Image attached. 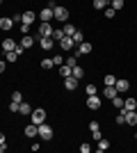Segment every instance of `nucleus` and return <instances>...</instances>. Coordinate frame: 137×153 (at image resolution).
I'll list each match as a JSON object with an SVG mask.
<instances>
[{"mask_svg": "<svg viewBox=\"0 0 137 153\" xmlns=\"http://www.w3.org/2000/svg\"><path fill=\"white\" fill-rule=\"evenodd\" d=\"M53 19H57V21H62V23H66V21H69V9H66V7L55 5V7H53Z\"/></svg>", "mask_w": 137, "mask_h": 153, "instance_id": "f257e3e1", "label": "nucleus"}, {"mask_svg": "<svg viewBox=\"0 0 137 153\" xmlns=\"http://www.w3.org/2000/svg\"><path fill=\"white\" fill-rule=\"evenodd\" d=\"M39 137H41V140H46V142H50L53 140V128L50 126H48V123H39Z\"/></svg>", "mask_w": 137, "mask_h": 153, "instance_id": "f03ea898", "label": "nucleus"}, {"mask_svg": "<svg viewBox=\"0 0 137 153\" xmlns=\"http://www.w3.org/2000/svg\"><path fill=\"white\" fill-rule=\"evenodd\" d=\"M91 53V44L89 41H82V44H78V48H73V55L76 57H80V55H89Z\"/></svg>", "mask_w": 137, "mask_h": 153, "instance_id": "7ed1b4c3", "label": "nucleus"}, {"mask_svg": "<svg viewBox=\"0 0 137 153\" xmlns=\"http://www.w3.org/2000/svg\"><path fill=\"white\" fill-rule=\"evenodd\" d=\"M59 46H62V51L69 53V51H73V48H76V41H73V37H66V34H64V37H62V41H59Z\"/></svg>", "mask_w": 137, "mask_h": 153, "instance_id": "20e7f679", "label": "nucleus"}, {"mask_svg": "<svg viewBox=\"0 0 137 153\" xmlns=\"http://www.w3.org/2000/svg\"><path fill=\"white\" fill-rule=\"evenodd\" d=\"M46 121V110H32V123H44Z\"/></svg>", "mask_w": 137, "mask_h": 153, "instance_id": "39448f33", "label": "nucleus"}, {"mask_svg": "<svg viewBox=\"0 0 137 153\" xmlns=\"http://www.w3.org/2000/svg\"><path fill=\"white\" fill-rule=\"evenodd\" d=\"M64 89H66V91H73V89H78V78H73V76L64 78Z\"/></svg>", "mask_w": 137, "mask_h": 153, "instance_id": "423d86ee", "label": "nucleus"}, {"mask_svg": "<svg viewBox=\"0 0 137 153\" xmlns=\"http://www.w3.org/2000/svg\"><path fill=\"white\" fill-rule=\"evenodd\" d=\"M39 44L44 51H53V46H55V39L53 37H39Z\"/></svg>", "mask_w": 137, "mask_h": 153, "instance_id": "0eeeda50", "label": "nucleus"}, {"mask_svg": "<svg viewBox=\"0 0 137 153\" xmlns=\"http://www.w3.org/2000/svg\"><path fill=\"white\" fill-rule=\"evenodd\" d=\"M87 108H89V110H98V108H101V98H98L96 94L87 96Z\"/></svg>", "mask_w": 137, "mask_h": 153, "instance_id": "6e6552de", "label": "nucleus"}, {"mask_svg": "<svg viewBox=\"0 0 137 153\" xmlns=\"http://www.w3.org/2000/svg\"><path fill=\"white\" fill-rule=\"evenodd\" d=\"M39 19L44 21V23H50V19H53V7H44L39 12Z\"/></svg>", "mask_w": 137, "mask_h": 153, "instance_id": "1a4fd4ad", "label": "nucleus"}, {"mask_svg": "<svg viewBox=\"0 0 137 153\" xmlns=\"http://www.w3.org/2000/svg\"><path fill=\"white\" fill-rule=\"evenodd\" d=\"M39 37H53L50 23H44V21H41V25H39Z\"/></svg>", "mask_w": 137, "mask_h": 153, "instance_id": "9d476101", "label": "nucleus"}, {"mask_svg": "<svg viewBox=\"0 0 137 153\" xmlns=\"http://www.w3.org/2000/svg\"><path fill=\"white\" fill-rule=\"evenodd\" d=\"M117 94H119V91H117V87H114V85H105V91H103V96L107 98V101H112V98H114Z\"/></svg>", "mask_w": 137, "mask_h": 153, "instance_id": "9b49d317", "label": "nucleus"}, {"mask_svg": "<svg viewBox=\"0 0 137 153\" xmlns=\"http://www.w3.org/2000/svg\"><path fill=\"white\" fill-rule=\"evenodd\" d=\"M126 123L128 126H137V112L135 110H126Z\"/></svg>", "mask_w": 137, "mask_h": 153, "instance_id": "f8f14e48", "label": "nucleus"}, {"mask_svg": "<svg viewBox=\"0 0 137 153\" xmlns=\"http://www.w3.org/2000/svg\"><path fill=\"white\" fill-rule=\"evenodd\" d=\"M21 46H23V48H32V46H34V37H30V34H21Z\"/></svg>", "mask_w": 137, "mask_h": 153, "instance_id": "ddd939ff", "label": "nucleus"}, {"mask_svg": "<svg viewBox=\"0 0 137 153\" xmlns=\"http://www.w3.org/2000/svg\"><path fill=\"white\" fill-rule=\"evenodd\" d=\"M114 87H117V91H128V89H130V82L124 80V78H119L117 82H114Z\"/></svg>", "mask_w": 137, "mask_h": 153, "instance_id": "4468645a", "label": "nucleus"}, {"mask_svg": "<svg viewBox=\"0 0 137 153\" xmlns=\"http://www.w3.org/2000/svg\"><path fill=\"white\" fill-rule=\"evenodd\" d=\"M37 135H39V126H37V123L25 126V137H37Z\"/></svg>", "mask_w": 137, "mask_h": 153, "instance_id": "2eb2a0df", "label": "nucleus"}, {"mask_svg": "<svg viewBox=\"0 0 137 153\" xmlns=\"http://www.w3.org/2000/svg\"><path fill=\"white\" fill-rule=\"evenodd\" d=\"M19 112H21V114H32V105L25 103V101H21L19 103Z\"/></svg>", "mask_w": 137, "mask_h": 153, "instance_id": "dca6fc26", "label": "nucleus"}, {"mask_svg": "<svg viewBox=\"0 0 137 153\" xmlns=\"http://www.w3.org/2000/svg\"><path fill=\"white\" fill-rule=\"evenodd\" d=\"M16 46H19V44H14V39H9V37H7V39H2V51H14V48H16Z\"/></svg>", "mask_w": 137, "mask_h": 153, "instance_id": "f3484780", "label": "nucleus"}, {"mask_svg": "<svg viewBox=\"0 0 137 153\" xmlns=\"http://www.w3.org/2000/svg\"><path fill=\"white\" fill-rule=\"evenodd\" d=\"M12 25H14V21L9 19V16H5V19H0V30H12Z\"/></svg>", "mask_w": 137, "mask_h": 153, "instance_id": "a211bd4d", "label": "nucleus"}, {"mask_svg": "<svg viewBox=\"0 0 137 153\" xmlns=\"http://www.w3.org/2000/svg\"><path fill=\"white\" fill-rule=\"evenodd\" d=\"M62 30H64V34H66V37H73V34H76V30H78V27H76V25H71V23L66 21V23H64V27H62Z\"/></svg>", "mask_w": 137, "mask_h": 153, "instance_id": "6ab92c4d", "label": "nucleus"}, {"mask_svg": "<svg viewBox=\"0 0 137 153\" xmlns=\"http://www.w3.org/2000/svg\"><path fill=\"white\" fill-rule=\"evenodd\" d=\"M37 19V16H34V12H25L23 14V19H21V23H27V25H32V21Z\"/></svg>", "mask_w": 137, "mask_h": 153, "instance_id": "aec40b11", "label": "nucleus"}, {"mask_svg": "<svg viewBox=\"0 0 137 153\" xmlns=\"http://www.w3.org/2000/svg\"><path fill=\"white\" fill-rule=\"evenodd\" d=\"M124 110H137V101L135 98H126L124 101Z\"/></svg>", "mask_w": 137, "mask_h": 153, "instance_id": "412c9836", "label": "nucleus"}, {"mask_svg": "<svg viewBox=\"0 0 137 153\" xmlns=\"http://www.w3.org/2000/svg\"><path fill=\"white\" fill-rule=\"evenodd\" d=\"M71 73H73L71 66H66V64H62V66H59V76H62V78H69Z\"/></svg>", "mask_w": 137, "mask_h": 153, "instance_id": "4be33fe9", "label": "nucleus"}, {"mask_svg": "<svg viewBox=\"0 0 137 153\" xmlns=\"http://www.w3.org/2000/svg\"><path fill=\"white\" fill-rule=\"evenodd\" d=\"M112 105H114V108L117 110H124V98H121V96H114V98H112Z\"/></svg>", "mask_w": 137, "mask_h": 153, "instance_id": "5701e85b", "label": "nucleus"}, {"mask_svg": "<svg viewBox=\"0 0 137 153\" xmlns=\"http://www.w3.org/2000/svg\"><path fill=\"white\" fill-rule=\"evenodd\" d=\"M71 76H73V78H78V80H80V78L85 76V69H82V66H78V64H76V66H73V73H71Z\"/></svg>", "mask_w": 137, "mask_h": 153, "instance_id": "b1692460", "label": "nucleus"}, {"mask_svg": "<svg viewBox=\"0 0 137 153\" xmlns=\"http://www.w3.org/2000/svg\"><path fill=\"white\" fill-rule=\"evenodd\" d=\"M96 149H98V151H107V149H110V142L101 137V140H98V144H96Z\"/></svg>", "mask_w": 137, "mask_h": 153, "instance_id": "393cba45", "label": "nucleus"}, {"mask_svg": "<svg viewBox=\"0 0 137 153\" xmlns=\"http://www.w3.org/2000/svg\"><path fill=\"white\" fill-rule=\"evenodd\" d=\"M64 64H66V66H71V69H73V66L78 64V57H76V55H69V57L64 59Z\"/></svg>", "mask_w": 137, "mask_h": 153, "instance_id": "a878e982", "label": "nucleus"}, {"mask_svg": "<svg viewBox=\"0 0 137 153\" xmlns=\"http://www.w3.org/2000/svg\"><path fill=\"white\" fill-rule=\"evenodd\" d=\"M73 41H76V46L82 44V41H85V34H82L80 30H76V34H73Z\"/></svg>", "mask_w": 137, "mask_h": 153, "instance_id": "bb28decb", "label": "nucleus"}, {"mask_svg": "<svg viewBox=\"0 0 137 153\" xmlns=\"http://www.w3.org/2000/svg\"><path fill=\"white\" fill-rule=\"evenodd\" d=\"M5 59H7V62H16V59H19V55H16L14 51H7V53H5Z\"/></svg>", "mask_w": 137, "mask_h": 153, "instance_id": "cd10ccee", "label": "nucleus"}, {"mask_svg": "<svg viewBox=\"0 0 137 153\" xmlns=\"http://www.w3.org/2000/svg\"><path fill=\"white\" fill-rule=\"evenodd\" d=\"M110 2H112V9H117V12H119V9H124V0H110Z\"/></svg>", "mask_w": 137, "mask_h": 153, "instance_id": "c85d7f7f", "label": "nucleus"}, {"mask_svg": "<svg viewBox=\"0 0 137 153\" xmlns=\"http://www.w3.org/2000/svg\"><path fill=\"white\" fill-rule=\"evenodd\" d=\"M107 7V0H94V9H105Z\"/></svg>", "mask_w": 137, "mask_h": 153, "instance_id": "c756f323", "label": "nucleus"}, {"mask_svg": "<svg viewBox=\"0 0 137 153\" xmlns=\"http://www.w3.org/2000/svg\"><path fill=\"white\" fill-rule=\"evenodd\" d=\"M55 64H53V59L50 57H46V59H41V69H53Z\"/></svg>", "mask_w": 137, "mask_h": 153, "instance_id": "7c9ffc66", "label": "nucleus"}, {"mask_svg": "<svg viewBox=\"0 0 137 153\" xmlns=\"http://www.w3.org/2000/svg\"><path fill=\"white\" fill-rule=\"evenodd\" d=\"M62 37H64V30H53V39L55 41H62Z\"/></svg>", "mask_w": 137, "mask_h": 153, "instance_id": "2f4dec72", "label": "nucleus"}, {"mask_svg": "<svg viewBox=\"0 0 137 153\" xmlns=\"http://www.w3.org/2000/svg\"><path fill=\"white\" fill-rule=\"evenodd\" d=\"M87 96H94V94H98V89H96V85H87Z\"/></svg>", "mask_w": 137, "mask_h": 153, "instance_id": "473e14b6", "label": "nucleus"}, {"mask_svg": "<svg viewBox=\"0 0 137 153\" xmlns=\"http://www.w3.org/2000/svg\"><path fill=\"white\" fill-rule=\"evenodd\" d=\"M114 82H117V78L112 73H105V85H114Z\"/></svg>", "mask_w": 137, "mask_h": 153, "instance_id": "72a5a7b5", "label": "nucleus"}, {"mask_svg": "<svg viewBox=\"0 0 137 153\" xmlns=\"http://www.w3.org/2000/svg\"><path fill=\"white\" fill-rule=\"evenodd\" d=\"M53 64H55V66H62V64H64V57H62V55H55V57H53Z\"/></svg>", "mask_w": 137, "mask_h": 153, "instance_id": "f704fd0d", "label": "nucleus"}, {"mask_svg": "<svg viewBox=\"0 0 137 153\" xmlns=\"http://www.w3.org/2000/svg\"><path fill=\"white\" fill-rule=\"evenodd\" d=\"M114 14H117V9H112V7H105V16H107V19H114Z\"/></svg>", "mask_w": 137, "mask_h": 153, "instance_id": "c9c22d12", "label": "nucleus"}, {"mask_svg": "<svg viewBox=\"0 0 137 153\" xmlns=\"http://www.w3.org/2000/svg\"><path fill=\"white\" fill-rule=\"evenodd\" d=\"M12 101L21 103V101H23V94H21V91H14V94H12Z\"/></svg>", "mask_w": 137, "mask_h": 153, "instance_id": "e433bc0d", "label": "nucleus"}, {"mask_svg": "<svg viewBox=\"0 0 137 153\" xmlns=\"http://www.w3.org/2000/svg\"><path fill=\"white\" fill-rule=\"evenodd\" d=\"M117 123L121 126V123H126V110H121V114L117 117Z\"/></svg>", "mask_w": 137, "mask_h": 153, "instance_id": "4c0bfd02", "label": "nucleus"}, {"mask_svg": "<svg viewBox=\"0 0 137 153\" xmlns=\"http://www.w3.org/2000/svg\"><path fill=\"white\" fill-rule=\"evenodd\" d=\"M21 34H30V25L27 23H21Z\"/></svg>", "mask_w": 137, "mask_h": 153, "instance_id": "58836bf2", "label": "nucleus"}, {"mask_svg": "<svg viewBox=\"0 0 137 153\" xmlns=\"http://www.w3.org/2000/svg\"><path fill=\"white\" fill-rule=\"evenodd\" d=\"M98 128H101V126H98V121H89V130H91V133L98 130Z\"/></svg>", "mask_w": 137, "mask_h": 153, "instance_id": "ea45409f", "label": "nucleus"}, {"mask_svg": "<svg viewBox=\"0 0 137 153\" xmlns=\"http://www.w3.org/2000/svg\"><path fill=\"white\" fill-rule=\"evenodd\" d=\"M9 110H12V112H19V103L12 101V103H9Z\"/></svg>", "mask_w": 137, "mask_h": 153, "instance_id": "a19ab883", "label": "nucleus"}, {"mask_svg": "<svg viewBox=\"0 0 137 153\" xmlns=\"http://www.w3.org/2000/svg\"><path fill=\"white\" fill-rule=\"evenodd\" d=\"M21 19H23V14H14V16H12L14 23H21Z\"/></svg>", "mask_w": 137, "mask_h": 153, "instance_id": "79ce46f5", "label": "nucleus"}, {"mask_svg": "<svg viewBox=\"0 0 137 153\" xmlns=\"http://www.w3.org/2000/svg\"><path fill=\"white\" fill-rule=\"evenodd\" d=\"M91 135H94V140H96V142L101 140V137H103V135H101V128H98V130H94V133H91Z\"/></svg>", "mask_w": 137, "mask_h": 153, "instance_id": "37998d69", "label": "nucleus"}, {"mask_svg": "<svg viewBox=\"0 0 137 153\" xmlns=\"http://www.w3.org/2000/svg\"><path fill=\"white\" fill-rule=\"evenodd\" d=\"M80 151H82V153H89L91 146H89V144H82V146H80Z\"/></svg>", "mask_w": 137, "mask_h": 153, "instance_id": "c03bdc74", "label": "nucleus"}, {"mask_svg": "<svg viewBox=\"0 0 137 153\" xmlns=\"http://www.w3.org/2000/svg\"><path fill=\"white\" fill-rule=\"evenodd\" d=\"M0 73H5V62L0 59Z\"/></svg>", "mask_w": 137, "mask_h": 153, "instance_id": "a18cd8bd", "label": "nucleus"}, {"mask_svg": "<svg viewBox=\"0 0 137 153\" xmlns=\"http://www.w3.org/2000/svg\"><path fill=\"white\" fill-rule=\"evenodd\" d=\"M5 140H7V137H5V133H0V144H5Z\"/></svg>", "mask_w": 137, "mask_h": 153, "instance_id": "49530a36", "label": "nucleus"}, {"mask_svg": "<svg viewBox=\"0 0 137 153\" xmlns=\"http://www.w3.org/2000/svg\"><path fill=\"white\" fill-rule=\"evenodd\" d=\"M7 151V144H0V153H5Z\"/></svg>", "mask_w": 137, "mask_h": 153, "instance_id": "de8ad7c7", "label": "nucleus"}, {"mask_svg": "<svg viewBox=\"0 0 137 153\" xmlns=\"http://www.w3.org/2000/svg\"><path fill=\"white\" fill-rule=\"evenodd\" d=\"M135 140H137V133H135Z\"/></svg>", "mask_w": 137, "mask_h": 153, "instance_id": "09e8293b", "label": "nucleus"}, {"mask_svg": "<svg viewBox=\"0 0 137 153\" xmlns=\"http://www.w3.org/2000/svg\"><path fill=\"white\" fill-rule=\"evenodd\" d=\"M0 5H2V0H0Z\"/></svg>", "mask_w": 137, "mask_h": 153, "instance_id": "8fccbe9b", "label": "nucleus"}, {"mask_svg": "<svg viewBox=\"0 0 137 153\" xmlns=\"http://www.w3.org/2000/svg\"><path fill=\"white\" fill-rule=\"evenodd\" d=\"M107 2H110V0H107Z\"/></svg>", "mask_w": 137, "mask_h": 153, "instance_id": "3c124183", "label": "nucleus"}]
</instances>
